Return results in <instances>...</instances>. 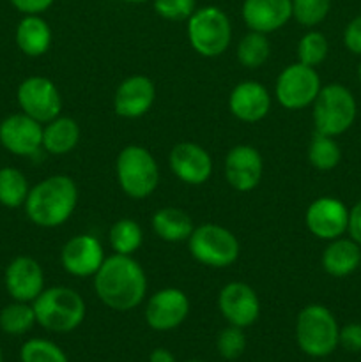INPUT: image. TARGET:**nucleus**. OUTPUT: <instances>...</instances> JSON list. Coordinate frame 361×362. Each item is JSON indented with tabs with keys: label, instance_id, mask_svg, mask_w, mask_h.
Wrapping results in <instances>:
<instances>
[{
	"label": "nucleus",
	"instance_id": "f257e3e1",
	"mask_svg": "<svg viewBox=\"0 0 361 362\" xmlns=\"http://www.w3.org/2000/svg\"><path fill=\"white\" fill-rule=\"evenodd\" d=\"M99 300L113 311H131L147 293V276L133 257L112 255L94 274Z\"/></svg>",
	"mask_w": 361,
	"mask_h": 362
},
{
	"label": "nucleus",
	"instance_id": "f03ea898",
	"mask_svg": "<svg viewBox=\"0 0 361 362\" xmlns=\"http://www.w3.org/2000/svg\"><path fill=\"white\" fill-rule=\"evenodd\" d=\"M78 204V187L67 175L46 177L30 187L25 200V214L39 228L62 226Z\"/></svg>",
	"mask_w": 361,
	"mask_h": 362
},
{
	"label": "nucleus",
	"instance_id": "7ed1b4c3",
	"mask_svg": "<svg viewBox=\"0 0 361 362\" xmlns=\"http://www.w3.org/2000/svg\"><path fill=\"white\" fill-rule=\"evenodd\" d=\"M32 308L35 322L42 329L57 334H66L80 327L87 313L84 297L67 286L45 288L32 303Z\"/></svg>",
	"mask_w": 361,
	"mask_h": 362
},
{
	"label": "nucleus",
	"instance_id": "20e7f679",
	"mask_svg": "<svg viewBox=\"0 0 361 362\" xmlns=\"http://www.w3.org/2000/svg\"><path fill=\"white\" fill-rule=\"evenodd\" d=\"M340 327L335 315L322 304H308L296 320V341L310 357H328L338 346Z\"/></svg>",
	"mask_w": 361,
	"mask_h": 362
},
{
	"label": "nucleus",
	"instance_id": "39448f33",
	"mask_svg": "<svg viewBox=\"0 0 361 362\" xmlns=\"http://www.w3.org/2000/svg\"><path fill=\"white\" fill-rule=\"evenodd\" d=\"M117 182L133 200L151 197L159 184V168L154 156L140 145H127L117 156Z\"/></svg>",
	"mask_w": 361,
	"mask_h": 362
},
{
	"label": "nucleus",
	"instance_id": "423d86ee",
	"mask_svg": "<svg viewBox=\"0 0 361 362\" xmlns=\"http://www.w3.org/2000/svg\"><path fill=\"white\" fill-rule=\"evenodd\" d=\"M311 106L315 131L333 138L345 133L357 115V105L353 92L340 83L324 85Z\"/></svg>",
	"mask_w": 361,
	"mask_h": 362
},
{
	"label": "nucleus",
	"instance_id": "0eeeda50",
	"mask_svg": "<svg viewBox=\"0 0 361 362\" xmlns=\"http://www.w3.org/2000/svg\"><path fill=\"white\" fill-rule=\"evenodd\" d=\"M188 41L202 57H219L232 41V25L219 7L207 6L195 9L188 18Z\"/></svg>",
	"mask_w": 361,
	"mask_h": 362
},
{
	"label": "nucleus",
	"instance_id": "6e6552de",
	"mask_svg": "<svg viewBox=\"0 0 361 362\" xmlns=\"http://www.w3.org/2000/svg\"><path fill=\"white\" fill-rule=\"evenodd\" d=\"M188 247L198 264L212 269L230 267L241 253L237 237L216 223L195 226L193 233L188 239Z\"/></svg>",
	"mask_w": 361,
	"mask_h": 362
},
{
	"label": "nucleus",
	"instance_id": "1a4fd4ad",
	"mask_svg": "<svg viewBox=\"0 0 361 362\" xmlns=\"http://www.w3.org/2000/svg\"><path fill=\"white\" fill-rule=\"evenodd\" d=\"M321 88V76L315 71V67L296 62L287 66L278 74L275 95L283 108L303 110L314 105Z\"/></svg>",
	"mask_w": 361,
	"mask_h": 362
},
{
	"label": "nucleus",
	"instance_id": "9d476101",
	"mask_svg": "<svg viewBox=\"0 0 361 362\" xmlns=\"http://www.w3.org/2000/svg\"><path fill=\"white\" fill-rule=\"evenodd\" d=\"M16 99L21 112L41 124L52 122L60 115V110H62V98H60L59 88L46 76L25 78L18 85Z\"/></svg>",
	"mask_w": 361,
	"mask_h": 362
},
{
	"label": "nucleus",
	"instance_id": "9b49d317",
	"mask_svg": "<svg viewBox=\"0 0 361 362\" xmlns=\"http://www.w3.org/2000/svg\"><path fill=\"white\" fill-rule=\"evenodd\" d=\"M308 232L321 240H335L347 232L349 209L342 200L321 197L311 202L304 214Z\"/></svg>",
	"mask_w": 361,
	"mask_h": 362
},
{
	"label": "nucleus",
	"instance_id": "f8f14e48",
	"mask_svg": "<svg viewBox=\"0 0 361 362\" xmlns=\"http://www.w3.org/2000/svg\"><path fill=\"white\" fill-rule=\"evenodd\" d=\"M218 310L229 325L250 327L260 317V300L257 292L243 281H232L219 290Z\"/></svg>",
	"mask_w": 361,
	"mask_h": 362
},
{
	"label": "nucleus",
	"instance_id": "ddd939ff",
	"mask_svg": "<svg viewBox=\"0 0 361 362\" xmlns=\"http://www.w3.org/2000/svg\"><path fill=\"white\" fill-rule=\"evenodd\" d=\"M0 145L20 158H30L42 148V124L32 117L13 113L0 122Z\"/></svg>",
	"mask_w": 361,
	"mask_h": 362
},
{
	"label": "nucleus",
	"instance_id": "4468645a",
	"mask_svg": "<svg viewBox=\"0 0 361 362\" xmlns=\"http://www.w3.org/2000/svg\"><path fill=\"white\" fill-rule=\"evenodd\" d=\"M190 315V299L179 288L158 290L145 306V322L159 332L173 331Z\"/></svg>",
	"mask_w": 361,
	"mask_h": 362
},
{
	"label": "nucleus",
	"instance_id": "2eb2a0df",
	"mask_svg": "<svg viewBox=\"0 0 361 362\" xmlns=\"http://www.w3.org/2000/svg\"><path fill=\"white\" fill-rule=\"evenodd\" d=\"M105 262L101 243L91 233H80L67 240L60 251V264L64 271L76 278H91Z\"/></svg>",
	"mask_w": 361,
	"mask_h": 362
},
{
	"label": "nucleus",
	"instance_id": "dca6fc26",
	"mask_svg": "<svg viewBox=\"0 0 361 362\" xmlns=\"http://www.w3.org/2000/svg\"><path fill=\"white\" fill-rule=\"evenodd\" d=\"M4 285L13 300L34 303L45 290V272L32 257H16L6 267Z\"/></svg>",
	"mask_w": 361,
	"mask_h": 362
},
{
	"label": "nucleus",
	"instance_id": "f3484780",
	"mask_svg": "<svg viewBox=\"0 0 361 362\" xmlns=\"http://www.w3.org/2000/svg\"><path fill=\"white\" fill-rule=\"evenodd\" d=\"M170 170L180 182L202 186L212 175V158L202 145L180 141L170 151Z\"/></svg>",
	"mask_w": 361,
	"mask_h": 362
},
{
	"label": "nucleus",
	"instance_id": "a211bd4d",
	"mask_svg": "<svg viewBox=\"0 0 361 362\" xmlns=\"http://www.w3.org/2000/svg\"><path fill=\"white\" fill-rule=\"evenodd\" d=\"M264 159L251 145H236L225 158V179L239 193H248L260 184Z\"/></svg>",
	"mask_w": 361,
	"mask_h": 362
},
{
	"label": "nucleus",
	"instance_id": "6ab92c4d",
	"mask_svg": "<svg viewBox=\"0 0 361 362\" xmlns=\"http://www.w3.org/2000/svg\"><path fill=\"white\" fill-rule=\"evenodd\" d=\"M156 101L154 81L144 74H133L120 81L113 95V110L124 119H138L152 108Z\"/></svg>",
	"mask_w": 361,
	"mask_h": 362
},
{
	"label": "nucleus",
	"instance_id": "aec40b11",
	"mask_svg": "<svg viewBox=\"0 0 361 362\" xmlns=\"http://www.w3.org/2000/svg\"><path fill=\"white\" fill-rule=\"evenodd\" d=\"M271 108L268 88L255 80H244L232 88L229 95V110L241 122L253 124L264 119Z\"/></svg>",
	"mask_w": 361,
	"mask_h": 362
},
{
	"label": "nucleus",
	"instance_id": "412c9836",
	"mask_svg": "<svg viewBox=\"0 0 361 362\" xmlns=\"http://www.w3.org/2000/svg\"><path fill=\"white\" fill-rule=\"evenodd\" d=\"M241 13L250 30L268 35L292 18V0H244Z\"/></svg>",
	"mask_w": 361,
	"mask_h": 362
},
{
	"label": "nucleus",
	"instance_id": "4be33fe9",
	"mask_svg": "<svg viewBox=\"0 0 361 362\" xmlns=\"http://www.w3.org/2000/svg\"><path fill=\"white\" fill-rule=\"evenodd\" d=\"M53 41L52 28L41 14H25L16 27V45L27 57H41Z\"/></svg>",
	"mask_w": 361,
	"mask_h": 362
},
{
	"label": "nucleus",
	"instance_id": "5701e85b",
	"mask_svg": "<svg viewBox=\"0 0 361 362\" xmlns=\"http://www.w3.org/2000/svg\"><path fill=\"white\" fill-rule=\"evenodd\" d=\"M361 250L360 244L353 239L329 240L328 247L322 253V269L333 278H345L360 267Z\"/></svg>",
	"mask_w": 361,
	"mask_h": 362
},
{
	"label": "nucleus",
	"instance_id": "b1692460",
	"mask_svg": "<svg viewBox=\"0 0 361 362\" xmlns=\"http://www.w3.org/2000/svg\"><path fill=\"white\" fill-rule=\"evenodd\" d=\"M152 230L165 243H184L193 233V219L177 207H163L152 214Z\"/></svg>",
	"mask_w": 361,
	"mask_h": 362
},
{
	"label": "nucleus",
	"instance_id": "393cba45",
	"mask_svg": "<svg viewBox=\"0 0 361 362\" xmlns=\"http://www.w3.org/2000/svg\"><path fill=\"white\" fill-rule=\"evenodd\" d=\"M80 141V126L71 117H57L42 127V148L52 156H64Z\"/></svg>",
	"mask_w": 361,
	"mask_h": 362
},
{
	"label": "nucleus",
	"instance_id": "a878e982",
	"mask_svg": "<svg viewBox=\"0 0 361 362\" xmlns=\"http://www.w3.org/2000/svg\"><path fill=\"white\" fill-rule=\"evenodd\" d=\"M28 191H30V186L23 172L13 166L0 168V205L7 209L21 207L25 205Z\"/></svg>",
	"mask_w": 361,
	"mask_h": 362
},
{
	"label": "nucleus",
	"instance_id": "bb28decb",
	"mask_svg": "<svg viewBox=\"0 0 361 362\" xmlns=\"http://www.w3.org/2000/svg\"><path fill=\"white\" fill-rule=\"evenodd\" d=\"M35 322L34 308L30 303L13 300L0 310V331L9 336H23L30 331Z\"/></svg>",
	"mask_w": 361,
	"mask_h": 362
},
{
	"label": "nucleus",
	"instance_id": "cd10ccee",
	"mask_svg": "<svg viewBox=\"0 0 361 362\" xmlns=\"http://www.w3.org/2000/svg\"><path fill=\"white\" fill-rule=\"evenodd\" d=\"M340 159H342V151H340V145L336 144L335 138L315 131L310 147H308L310 165L319 172H331L338 166Z\"/></svg>",
	"mask_w": 361,
	"mask_h": 362
},
{
	"label": "nucleus",
	"instance_id": "c85d7f7f",
	"mask_svg": "<svg viewBox=\"0 0 361 362\" xmlns=\"http://www.w3.org/2000/svg\"><path fill=\"white\" fill-rule=\"evenodd\" d=\"M108 239L110 246L117 255L131 257L144 243V232H142L140 225L134 219L122 218L113 223L112 228H110Z\"/></svg>",
	"mask_w": 361,
	"mask_h": 362
},
{
	"label": "nucleus",
	"instance_id": "c756f323",
	"mask_svg": "<svg viewBox=\"0 0 361 362\" xmlns=\"http://www.w3.org/2000/svg\"><path fill=\"white\" fill-rule=\"evenodd\" d=\"M271 53V45H269L265 34L250 30L237 45V60L241 66L246 69H258Z\"/></svg>",
	"mask_w": 361,
	"mask_h": 362
},
{
	"label": "nucleus",
	"instance_id": "7c9ffc66",
	"mask_svg": "<svg viewBox=\"0 0 361 362\" xmlns=\"http://www.w3.org/2000/svg\"><path fill=\"white\" fill-rule=\"evenodd\" d=\"M21 362H69L66 352L53 341L45 338H32L21 345Z\"/></svg>",
	"mask_w": 361,
	"mask_h": 362
},
{
	"label": "nucleus",
	"instance_id": "2f4dec72",
	"mask_svg": "<svg viewBox=\"0 0 361 362\" xmlns=\"http://www.w3.org/2000/svg\"><path fill=\"white\" fill-rule=\"evenodd\" d=\"M328 53V39H326V35L322 32L310 30L299 39V45H297V59L304 66H319V64L324 62Z\"/></svg>",
	"mask_w": 361,
	"mask_h": 362
},
{
	"label": "nucleus",
	"instance_id": "473e14b6",
	"mask_svg": "<svg viewBox=\"0 0 361 362\" xmlns=\"http://www.w3.org/2000/svg\"><path fill=\"white\" fill-rule=\"evenodd\" d=\"M331 9V0H292V18L303 27L322 23Z\"/></svg>",
	"mask_w": 361,
	"mask_h": 362
},
{
	"label": "nucleus",
	"instance_id": "72a5a7b5",
	"mask_svg": "<svg viewBox=\"0 0 361 362\" xmlns=\"http://www.w3.org/2000/svg\"><path fill=\"white\" fill-rule=\"evenodd\" d=\"M216 349L218 354L227 361H236L246 350V336L241 327L236 325H229L223 331H219L218 338H216Z\"/></svg>",
	"mask_w": 361,
	"mask_h": 362
},
{
	"label": "nucleus",
	"instance_id": "f704fd0d",
	"mask_svg": "<svg viewBox=\"0 0 361 362\" xmlns=\"http://www.w3.org/2000/svg\"><path fill=\"white\" fill-rule=\"evenodd\" d=\"M152 6L158 16L168 21L188 20L197 9L195 0H154Z\"/></svg>",
	"mask_w": 361,
	"mask_h": 362
},
{
	"label": "nucleus",
	"instance_id": "c9c22d12",
	"mask_svg": "<svg viewBox=\"0 0 361 362\" xmlns=\"http://www.w3.org/2000/svg\"><path fill=\"white\" fill-rule=\"evenodd\" d=\"M338 345H342L349 352H361V324L350 322V324L343 325L340 329Z\"/></svg>",
	"mask_w": 361,
	"mask_h": 362
},
{
	"label": "nucleus",
	"instance_id": "e433bc0d",
	"mask_svg": "<svg viewBox=\"0 0 361 362\" xmlns=\"http://www.w3.org/2000/svg\"><path fill=\"white\" fill-rule=\"evenodd\" d=\"M343 45L354 55H361V14L350 20L343 30Z\"/></svg>",
	"mask_w": 361,
	"mask_h": 362
},
{
	"label": "nucleus",
	"instance_id": "4c0bfd02",
	"mask_svg": "<svg viewBox=\"0 0 361 362\" xmlns=\"http://www.w3.org/2000/svg\"><path fill=\"white\" fill-rule=\"evenodd\" d=\"M11 6L23 14H41L53 6L55 0H9Z\"/></svg>",
	"mask_w": 361,
	"mask_h": 362
},
{
	"label": "nucleus",
	"instance_id": "58836bf2",
	"mask_svg": "<svg viewBox=\"0 0 361 362\" xmlns=\"http://www.w3.org/2000/svg\"><path fill=\"white\" fill-rule=\"evenodd\" d=\"M350 239L361 246V200L349 211V226H347Z\"/></svg>",
	"mask_w": 361,
	"mask_h": 362
},
{
	"label": "nucleus",
	"instance_id": "ea45409f",
	"mask_svg": "<svg viewBox=\"0 0 361 362\" xmlns=\"http://www.w3.org/2000/svg\"><path fill=\"white\" fill-rule=\"evenodd\" d=\"M149 362H177L176 356L166 349H154L149 356Z\"/></svg>",
	"mask_w": 361,
	"mask_h": 362
},
{
	"label": "nucleus",
	"instance_id": "a19ab883",
	"mask_svg": "<svg viewBox=\"0 0 361 362\" xmlns=\"http://www.w3.org/2000/svg\"><path fill=\"white\" fill-rule=\"evenodd\" d=\"M124 2H130V4H142V2H147V0H124Z\"/></svg>",
	"mask_w": 361,
	"mask_h": 362
},
{
	"label": "nucleus",
	"instance_id": "79ce46f5",
	"mask_svg": "<svg viewBox=\"0 0 361 362\" xmlns=\"http://www.w3.org/2000/svg\"><path fill=\"white\" fill-rule=\"evenodd\" d=\"M0 362H4V354H2V346H0Z\"/></svg>",
	"mask_w": 361,
	"mask_h": 362
},
{
	"label": "nucleus",
	"instance_id": "37998d69",
	"mask_svg": "<svg viewBox=\"0 0 361 362\" xmlns=\"http://www.w3.org/2000/svg\"><path fill=\"white\" fill-rule=\"evenodd\" d=\"M357 76H360V81H361V64H360V67H357Z\"/></svg>",
	"mask_w": 361,
	"mask_h": 362
},
{
	"label": "nucleus",
	"instance_id": "c03bdc74",
	"mask_svg": "<svg viewBox=\"0 0 361 362\" xmlns=\"http://www.w3.org/2000/svg\"><path fill=\"white\" fill-rule=\"evenodd\" d=\"M184 362H204V361H184Z\"/></svg>",
	"mask_w": 361,
	"mask_h": 362
},
{
	"label": "nucleus",
	"instance_id": "a18cd8bd",
	"mask_svg": "<svg viewBox=\"0 0 361 362\" xmlns=\"http://www.w3.org/2000/svg\"><path fill=\"white\" fill-rule=\"evenodd\" d=\"M360 267H361V258H360Z\"/></svg>",
	"mask_w": 361,
	"mask_h": 362
}]
</instances>
